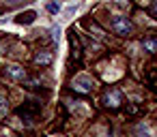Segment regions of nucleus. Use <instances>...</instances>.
I'll use <instances>...</instances> for the list:
<instances>
[{"instance_id":"dca6fc26","label":"nucleus","mask_w":157,"mask_h":137,"mask_svg":"<svg viewBox=\"0 0 157 137\" xmlns=\"http://www.w3.org/2000/svg\"><path fill=\"white\" fill-rule=\"evenodd\" d=\"M0 137H11V135H0Z\"/></svg>"},{"instance_id":"9d476101","label":"nucleus","mask_w":157,"mask_h":137,"mask_svg":"<svg viewBox=\"0 0 157 137\" xmlns=\"http://www.w3.org/2000/svg\"><path fill=\"white\" fill-rule=\"evenodd\" d=\"M58 39H60V28L54 26V28L50 30V41H52V43H58Z\"/></svg>"},{"instance_id":"f8f14e48","label":"nucleus","mask_w":157,"mask_h":137,"mask_svg":"<svg viewBox=\"0 0 157 137\" xmlns=\"http://www.w3.org/2000/svg\"><path fill=\"white\" fill-rule=\"evenodd\" d=\"M148 81H151L153 88H157V71H151L148 73Z\"/></svg>"},{"instance_id":"f03ea898","label":"nucleus","mask_w":157,"mask_h":137,"mask_svg":"<svg viewBox=\"0 0 157 137\" xmlns=\"http://www.w3.org/2000/svg\"><path fill=\"white\" fill-rule=\"evenodd\" d=\"M112 30L116 34H121V37H129L133 32V26H131V22L125 15H114L112 17Z\"/></svg>"},{"instance_id":"1a4fd4ad","label":"nucleus","mask_w":157,"mask_h":137,"mask_svg":"<svg viewBox=\"0 0 157 137\" xmlns=\"http://www.w3.org/2000/svg\"><path fill=\"white\" fill-rule=\"evenodd\" d=\"M35 17H37V13H35V11H26V13H20V15L15 17V22H17V24H26V26H28V24H33V22H35Z\"/></svg>"},{"instance_id":"9b49d317","label":"nucleus","mask_w":157,"mask_h":137,"mask_svg":"<svg viewBox=\"0 0 157 137\" xmlns=\"http://www.w3.org/2000/svg\"><path fill=\"white\" fill-rule=\"evenodd\" d=\"M48 11H50V13H58V11H60V2H56V0L48 2Z\"/></svg>"},{"instance_id":"39448f33","label":"nucleus","mask_w":157,"mask_h":137,"mask_svg":"<svg viewBox=\"0 0 157 137\" xmlns=\"http://www.w3.org/2000/svg\"><path fill=\"white\" fill-rule=\"evenodd\" d=\"M69 43H71V62H73V60L80 62V60H82V45H80V39H78L75 28H73L71 34H69Z\"/></svg>"},{"instance_id":"0eeeda50","label":"nucleus","mask_w":157,"mask_h":137,"mask_svg":"<svg viewBox=\"0 0 157 137\" xmlns=\"http://www.w3.org/2000/svg\"><path fill=\"white\" fill-rule=\"evenodd\" d=\"M142 47H144V52H148V54H157V32H148V34L142 39Z\"/></svg>"},{"instance_id":"4468645a","label":"nucleus","mask_w":157,"mask_h":137,"mask_svg":"<svg viewBox=\"0 0 157 137\" xmlns=\"http://www.w3.org/2000/svg\"><path fill=\"white\" fill-rule=\"evenodd\" d=\"M5 2H7V7H15L20 2H26V0H5Z\"/></svg>"},{"instance_id":"ddd939ff","label":"nucleus","mask_w":157,"mask_h":137,"mask_svg":"<svg viewBox=\"0 0 157 137\" xmlns=\"http://www.w3.org/2000/svg\"><path fill=\"white\" fill-rule=\"evenodd\" d=\"M138 133H140V135H144V137H148V128H146L144 124H138Z\"/></svg>"},{"instance_id":"6e6552de","label":"nucleus","mask_w":157,"mask_h":137,"mask_svg":"<svg viewBox=\"0 0 157 137\" xmlns=\"http://www.w3.org/2000/svg\"><path fill=\"white\" fill-rule=\"evenodd\" d=\"M7 73H9L13 79H17V81H24V79L28 77L26 69H24V67H20V64H7Z\"/></svg>"},{"instance_id":"2eb2a0df","label":"nucleus","mask_w":157,"mask_h":137,"mask_svg":"<svg viewBox=\"0 0 157 137\" xmlns=\"http://www.w3.org/2000/svg\"><path fill=\"white\" fill-rule=\"evenodd\" d=\"M2 105H5V99H0V109H2Z\"/></svg>"},{"instance_id":"423d86ee","label":"nucleus","mask_w":157,"mask_h":137,"mask_svg":"<svg viewBox=\"0 0 157 137\" xmlns=\"http://www.w3.org/2000/svg\"><path fill=\"white\" fill-rule=\"evenodd\" d=\"M54 62V52L50 49H41L35 54V64H41V67H50Z\"/></svg>"},{"instance_id":"f257e3e1","label":"nucleus","mask_w":157,"mask_h":137,"mask_svg":"<svg viewBox=\"0 0 157 137\" xmlns=\"http://www.w3.org/2000/svg\"><path fill=\"white\" fill-rule=\"evenodd\" d=\"M39 111H41V103H39V101H26L22 107H17V116L24 118L26 124H33V122L37 120Z\"/></svg>"},{"instance_id":"7ed1b4c3","label":"nucleus","mask_w":157,"mask_h":137,"mask_svg":"<svg viewBox=\"0 0 157 137\" xmlns=\"http://www.w3.org/2000/svg\"><path fill=\"white\" fill-rule=\"evenodd\" d=\"M121 103H123V94H121L118 88H110V90H105V94H103V105H105V107H110V109H118Z\"/></svg>"},{"instance_id":"20e7f679","label":"nucleus","mask_w":157,"mask_h":137,"mask_svg":"<svg viewBox=\"0 0 157 137\" xmlns=\"http://www.w3.org/2000/svg\"><path fill=\"white\" fill-rule=\"evenodd\" d=\"M93 86H95V84H93V79H90L88 75H78V77L71 79V88H73L75 92H82V94L90 92Z\"/></svg>"}]
</instances>
